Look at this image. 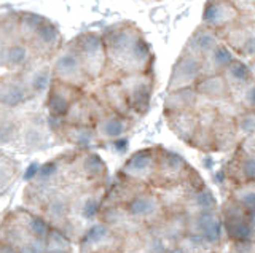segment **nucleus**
<instances>
[{"mask_svg":"<svg viewBox=\"0 0 255 253\" xmlns=\"http://www.w3.org/2000/svg\"><path fill=\"white\" fill-rule=\"evenodd\" d=\"M166 120H167L169 129L175 134V136L190 145L199 129V120H198L196 110L169 113V115H166Z\"/></svg>","mask_w":255,"mask_h":253,"instance_id":"12","label":"nucleus"},{"mask_svg":"<svg viewBox=\"0 0 255 253\" xmlns=\"http://www.w3.org/2000/svg\"><path fill=\"white\" fill-rule=\"evenodd\" d=\"M243 18L230 0H207L203 10V26L215 30L219 35Z\"/></svg>","mask_w":255,"mask_h":253,"instance_id":"8","label":"nucleus"},{"mask_svg":"<svg viewBox=\"0 0 255 253\" xmlns=\"http://www.w3.org/2000/svg\"><path fill=\"white\" fill-rule=\"evenodd\" d=\"M53 72H54L56 80H61L64 83L78 86V88H82V89H83V86H86L91 82L90 77L86 75L82 62H80V59L77 56V53L74 51L72 46L58 58Z\"/></svg>","mask_w":255,"mask_h":253,"instance_id":"9","label":"nucleus"},{"mask_svg":"<svg viewBox=\"0 0 255 253\" xmlns=\"http://www.w3.org/2000/svg\"><path fill=\"white\" fill-rule=\"evenodd\" d=\"M247 218H249L251 225L255 228V210H252V212H247Z\"/></svg>","mask_w":255,"mask_h":253,"instance_id":"34","label":"nucleus"},{"mask_svg":"<svg viewBox=\"0 0 255 253\" xmlns=\"http://www.w3.org/2000/svg\"><path fill=\"white\" fill-rule=\"evenodd\" d=\"M70 46L77 53V56L91 82L98 80V78L104 75L109 66V59H107V51H106V45H104L102 34L85 32L80 37H77Z\"/></svg>","mask_w":255,"mask_h":253,"instance_id":"2","label":"nucleus"},{"mask_svg":"<svg viewBox=\"0 0 255 253\" xmlns=\"http://www.w3.org/2000/svg\"><path fill=\"white\" fill-rule=\"evenodd\" d=\"M244 29H246V43L239 56L243 58H255V19L249 16H243Z\"/></svg>","mask_w":255,"mask_h":253,"instance_id":"26","label":"nucleus"},{"mask_svg":"<svg viewBox=\"0 0 255 253\" xmlns=\"http://www.w3.org/2000/svg\"><path fill=\"white\" fill-rule=\"evenodd\" d=\"M209 253H215V252H209Z\"/></svg>","mask_w":255,"mask_h":253,"instance_id":"35","label":"nucleus"},{"mask_svg":"<svg viewBox=\"0 0 255 253\" xmlns=\"http://www.w3.org/2000/svg\"><path fill=\"white\" fill-rule=\"evenodd\" d=\"M243 150L246 153L255 155V134H251V136L246 137L244 144H243Z\"/></svg>","mask_w":255,"mask_h":253,"instance_id":"31","label":"nucleus"},{"mask_svg":"<svg viewBox=\"0 0 255 253\" xmlns=\"http://www.w3.org/2000/svg\"><path fill=\"white\" fill-rule=\"evenodd\" d=\"M231 197L243 205L247 212L255 210V186L254 185H239L231 194Z\"/></svg>","mask_w":255,"mask_h":253,"instance_id":"24","label":"nucleus"},{"mask_svg":"<svg viewBox=\"0 0 255 253\" xmlns=\"http://www.w3.org/2000/svg\"><path fill=\"white\" fill-rule=\"evenodd\" d=\"M195 89L199 97H204L211 102H220L231 97V89L222 74L203 75L195 84Z\"/></svg>","mask_w":255,"mask_h":253,"instance_id":"13","label":"nucleus"},{"mask_svg":"<svg viewBox=\"0 0 255 253\" xmlns=\"http://www.w3.org/2000/svg\"><path fill=\"white\" fill-rule=\"evenodd\" d=\"M222 231H223V221L215 210L191 215L188 220V233L201 236L211 247H215V245L220 244Z\"/></svg>","mask_w":255,"mask_h":253,"instance_id":"10","label":"nucleus"},{"mask_svg":"<svg viewBox=\"0 0 255 253\" xmlns=\"http://www.w3.org/2000/svg\"><path fill=\"white\" fill-rule=\"evenodd\" d=\"M236 128L246 137L255 134V112H243L236 118Z\"/></svg>","mask_w":255,"mask_h":253,"instance_id":"28","label":"nucleus"},{"mask_svg":"<svg viewBox=\"0 0 255 253\" xmlns=\"http://www.w3.org/2000/svg\"><path fill=\"white\" fill-rule=\"evenodd\" d=\"M115 147L117 150H120V152H126V148H128V140L123 139V137H120L115 140Z\"/></svg>","mask_w":255,"mask_h":253,"instance_id":"32","label":"nucleus"},{"mask_svg":"<svg viewBox=\"0 0 255 253\" xmlns=\"http://www.w3.org/2000/svg\"><path fill=\"white\" fill-rule=\"evenodd\" d=\"M220 43H222L220 35L215 32V30L201 24L193 34H191L188 42L183 46V50L199 59H204L209 56Z\"/></svg>","mask_w":255,"mask_h":253,"instance_id":"11","label":"nucleus"},{"mask_svg":"<svg viewBox=\"0 0 255 253\" xmlns=\"http://www.w3.org/2000/svg\"><path fill=\"white\" fill-rule=\"evenodd\" d=\"M231 173H235L231 178H235L238 185H255V155L244 152L241 158L235 160V168Z\"/></svg>","mask_w":255,"mask_h":253,"instance_id":"22","label":"nucleus"},{"mask_svg":"<svg viewBox=\"0 0 255 253\" xmlns=\"http://www.w3.org/2000/svg\"><path fill=\"white\" fill-rule=\"evenodd\" d=\"M198 92L193 88H182L167 91V96L164 99V115L187 112V110H196L198 104Z\"/></svg>","mask_w":255,"mask_h":253,"instance_id":"14","label":"nucleus"},{"mask_svg":"<svg viewBox=\"0 0 255 253\" xmlns=\"http://www.w3.org/2000/svg\"><path fill=\"white\" fill-rule=\"evenodd\" d=\"M190 172H191V168L180 155L171 152V150L158 147L156 173H155L153 183L163 188L169 186V185L179 183V181L185 180Z\"/></svg>","mask_w":255,"mask_h":253,"instance_id":"5","label":"nucleus"},{"mask_svg":"<svg viewBox=\"0 0 255 253\" xmlns=\"http://www.w3.org/2000/svg\"><path fill=\"white\" fill-rule=\"evenodd\" d=\"M129 129V118L122 116L118 113H109L104 120L96 124V132L102 139H120Z\"/></svg>","mask_w":255,"mask_h":253,"instance_id":"20","label":"nucleus"},{"mask_svg":"<svg viewBox=\"0 0 255 253\" xmlns=\"http://www.w3.org/2000/svg\"><path fill=\"white\" fill-rule=\"evenodd\" d=\"M230 2L236 6L239 13L246 14V16H251L255 13V0H230Z\"/></svg>","mask_w":255,"mask_h":253,"instance_id":"30","label":"nucleus"},{"mask_svg":"<svg viewBox=\"0 0 255 253\" xmlns=\"http://www.w3.org/2000/svg\"><path fill=\"white\" fill-rule=\"evenodd\" d=\"M222 75L225 77V80H227L230 89H231V94L241 91L243 88H246L247 84L255 82L252 69L241 59H235L225 69V72H223Z\"/></svg>","mask_w":255,"mask_h":253,"instance_id":"16","label":"nucleus"},{"mask_svg":"<svg viewBox=\"0 0 255 253\" xmlns=\"http://www.w3.org/2000/svg\"><path fill=\"white\" fill-rule=\"evenodd\" d=\"M102 96H104L102 102L109 107L110 112L118 113V115L126 116V118L131 116L132 110L129 107V102H128L126 94H125L122 84H120L118 80H110L109 83L104 84Z\"/></svg>","mask_w":255,"mask_h":253,"instance_id":"15","label":"nucleus"},{"mask_svg":"<svg viewBox=\"0 0 255 253\" xmlns=\"http://www.w3.org/2000/svg\"><path fill=\"white\" fill-rule=\"evenodd\" d=\"M230 253H255V239L231 242Z\"/></svg>","mask_w":255,"mask_h":253,"instance_id":"29","label":"nucleus"},{"mask_svg":"<svg viewBox=\"0 0 255 253\" xmlns=\"http://www.w3.org/2000/svg\"><path fill=\"white\" fill-rule=\"evenodd\" d=\"M203 75V59L182 50L180 56L172 66L169 83H167V91L193 88Z\"/></svg>","mask_w":255,"mask_h":253,"instance_id":"6","label":"nucleus"},{"mask_svg":"<svg viewBox=\"0 0 255 253\" xmlns=\"http://www.w3.org/2000/svg\"><path fill=\"white\" fill-rule=\"evenodd\" d=\"M217 207V201L212 194L211 189H207L206 186L196 189V191L188 197V201L185 204V210L188 213V217L191 215H198V213L203 212H212Z\"/></svg>","mask_w":255,"mask_h":253,"instance_id":"21","label":"nucleus"},{"mask_svg":"<svg viewBox=\"0 0 255 253\" xmlns=\"http://www.w3.org/2000/svg\"><path fill=\"white\" fill-rule=\"evenodd\" d=\"M231 99H233L236 104H239V107H241L244 112H255V82L247 84L241 91L231 94Z\"/></svg>","mask_w":255,"mask_h":253,"instance_id":"25","label":"nucleus"},{"mask_svg":"<svg viewBox=\"0 0 255 253\" xmlns=\"http://www.w3.org/2000/svg\"><path fill=\"white\" fill-rule=\"evenodd\" d=\"M166 253H185V252L180 249L179 244H172V245H169V249L166 250Z\"/></svg>","mask_w":255,"mask_h":253,"instance_id":"33","label":"nucleus"},{"mask_svg":"<svg viewBox=\"0 0 255 253\" xmlns=\"http://www.w3.org/2000/svg\"><path fill=\"white\" fill-rule=\"evenodd\" d=\"M254 239H255V237H254Z\"/></svg>","mask_w":255,"mask_h":253,"instance_id":"36","label":"nucleus"},{"mask_svg":"<svg viewBox=\"0 0 255 253\" xmlns=\"http://www.w3.org/2000/svg\"><path fill=\"white\" fill-rule=\"evenodd\" d=\"M190 145L196 147L198 150H203V152H211V150H215V137H214L212 129L199 128Z\"/></svg>","mask_w":255,"mask_h":253,"instance_id":"27","label":"nucleus"},{"mask_svg":"<svg viewBox=\"0 0 255 253\" xmlns=\"http://www.w3.org/2000/svg\"><path fill=\"white\" fill-rule=\"evenodd\" d=\"M109 66L122 75L153 72L155 56L140 29L132 22H118L102 32Z\"/></svg>","mask_w":255,"mask_h":253,"instance_id":"1","label":"nucleus"},{"mask_svg":"<svg viewBox=\"0 0 255 253\" xmlns=\"http://www.w3.org/2000/svg\"><path fill=\"white\" fill-rule=\"evenodd\" d=\"M223 229L227 236L231 239V242H241V241H252L255 237V228L251 225L247 213L236 217L222 218Z\"/></svg>","mask_w":255,"mask_h":253,"instance_id":"17","label":"nucleus"},{"mask_svg":"<svg viewBox=\"0 0 255 253\" xmlns=\"http://www.w3.org/2000/svg\"><path fill=\"white\" fill-rule=\"evenodd\" d=\"M125 207L128 209L129 215L135 221H139L140 225L150 226V228L156 226L167 213L161 197L148 191V189H143L142 193H139L134 199L128 202Z\"/></svg>","mask_w":255,"mask_h":253,"instance_id":"4","label":"nucleus"},{"mask_svg":"<svg viewBox=\"0 0 255 253\" xmlns=\"http://www.w3.org/2000/svg\"><path fill=\"white\" fill-rule=\"evenodd\" d=\"M235 53L231 51L225 43H220L209 56L203 59V74L204 75H215V74H223L225 69L233 62Z\"/></svg>","mask_w":255,"mask_h":253,"instance_id":"19","label":"nucleus"},{"mask_svg":"<svg viewBox=\"0 0 255 253\" xmlns=\"http://www.w3.org/2000/svg\"><path fill=\"white\" fill-rule=\"evenodd\" d=\"M169 245H172V242L166 241L153 229L142 239V249L145 253H166Z\"/></svg>","mask_w":255,"mask_h":253,"instance_id":"23","label":"nucleus"},{"mask_svg":"<svg viewBox=\"0 0 255 253\" xmlns=\"http://www.w3.org/2000/svg\"><path fill=\"white\" fill-rule=\"evenodd\" d=\"M214 137H215V150L219 152H227V150L235 147L236 136H238V128H236V120L233 118H225L219 116L217 123L212 128Z\"/></svg>","mask_w":255,"mask_h":253,"instance_id":"18","label":"nucleus"},{"mask_svg":"<svg viewBox=\"0 0 255 253\" xmlns=\"http://www.w3.org/2000/svg\"><path fill=\"white\" fill-rule=\"evenodd\" d=\"M117 80L122 84L132 113H137V115L147 113L150 102H151V96H153V89H155L153 72L128 74V75L118 77Z\"/></svg>","mask_w":255,"mask_h":253,"instance_id":"3","label":"nucleus"},{"mask_svg":"<svg viewBox=\"0 0 255 253\" xmlns=\"http://www.w3.org/2000/svg\"><path fill=\"white\" fill-rule=\"evenodd\" d=\"M156 160L158 148H142L131 155V158L125 163L122 173L123 177L139 181V183H153L156 173Z\"/></svg>","mask_w":255,"mask_h":253,"instance_id":"7","label":"nucleus"}]
</instances>
